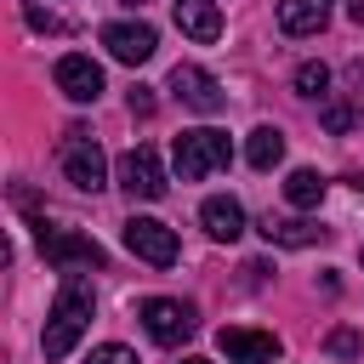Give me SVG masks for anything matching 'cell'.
I'll return each instance as SVG.
<instances>
[{"label":"cell","mask_w":364,"mask_h":364,"mask_svg":"<svg viewBox=\"0 0 364 364\" xmlns=\"http://www.w3.org/2000/svg\"><path fill=\"white\" fill-rule=\"evenodd\" d=\"M358 347H364V341H358L353 330H336V336H330V353H341V358H353Z\"/></svg>","instance_id":"44dd1931"},{"label":"cell","mask_w":364,"mask_h":364,"mask_svg":"<svg viewBox=\"0 0 364 364\" xmlns=\"http://www.w3.org/2000/svg\"><path fill=\"white\" fill-rule=\"evenodd\" d=\"M324 193H330V182H324L318 171H290V176H284V199H290L296 210H313Z\"/></svg>","instance_id":"e0dca14e"},{"label":"cell","mask_w":364,"mask_h":364,"mask_svg":"<svg viewBox=\"0 0 364 364\" xmlns=\"http://www.w3.org/2000/svg\"><path fill=\"white\" fill-rule=\"evenodd\" d=\"M91 307H97L91 284H85L80 273H63L57 301H51V313H46V336H40L46 358H68V353H74V341H80L85 324H91Z\"/></svg>","instance_id":"6da1fadb"},{"label":"cell","mask_w":364,"mask_h":364,"mask_svg":"<svg viewBox=\"0 0 364 364\" xmlns=\"http://www.w3.org/2000/svg\"><path fill=\"white\" fill-rule=\"evenodd\" d=\"M34 239H40V256L57 267V273H91V267H102V245L97 239H85V233H74V228H34Z\"/></svg>","instance_id":"3957f363"},{"label":"cell","mask_w":364,"mask_h":364,"mask_svg":"<svg viewBox=\"0 0 364 364\" xmlns=\"http://www.w3.org/2000/svg\"><path fill=\"white\" fill-rule=\"evenodd\" d=\"M330 6L336 0H279V28L284 34H318L330 23Z\"/></svg>","instance_id":"9a60e30c"},{"label":"cell","mask_w":364,"mask_h":364,"mask_svg":"<svg viewBox=\"0 0 364 364\" xmlns=\"http://www.w3.org/2000/svg\"><path fill=\"white\" fill-rule=\"evenodd\" d=\"M63 176H68L80 193H97V188L108 182V159H102V148H97V136H91L85 125H68V131H63Z\"/></svg>","instance_id":"277c9868"},{"label":"cell","mask_w":364,"mask_h":364,"mask_svg":"<svg viewBox=\"0 0 364 364\" xmlns=\"http://www.w3.org/2000/svg\"><path fill=\"white\" fill-rule=\"evenodd\" d=\"M23 11H28V23H34V28H46V34H63V17H57V11H46V6H34V0H23Z\"/></svg>","instance_id":"d6986e66"},{"label":"cell","mask_w":364,"mask_h":364,"mask_svg":"<svg viewBox=\"0 0 364 364\" xmlns=\"http://www.w3.org/2000/svg\"><path fill=\"white\" fill-rule=\"evenodd\" d=\"M125 102H131V114H154V91H148V85H131Z\"/></svg>","instance_id":"7402d4cb"},{"label":"cell","mask_w":364,"mask_h":364,"mask_svg":"<svg viewBox=\"0 0 364 364\" xmlns=\"http://www.w3.org/2000/svg\"><path fill=\"white\" fill-rule=\"evenodd\" d=\"M119 188L131 199H159L165 193V165H159V154L148 142H136V148L119 154Z\"/></svg>","instance_id":"52a82bcc"},{"label":"cell","mask_w":364,"mask_h":364,"mask_svg":"<svg viewBox=\"0 0 364 364\" xmlns=\"http://www.w3.org/2000/svg\"><path fill=\"white\" fill-rule=\"evenodd\" d=\"M245 159H250L256 171H273V165L284 159V131H279V125H256L250 142H245Z\"/></svg>","instance_id":"2e32d148"},{"label":"cell","mask_w":364,"mask_h":364,"mask_svg":"<svg viewBox=\"0 0 364 364\" xmlns=\"http://www.w3.org/2000/svg\"><path fill=\"white\" fill-rule=\"evenodd\" d=\"M324 125H330V131H347V125H353V114H347L341 102H330V108H324Z\"/></svg>","instance_id":"603a6c76"},{"label":"cell","mask_w":364,"mask_h":364,"mask_svg":"<svg viewBox=\"0 0 364 364\" xmlns=\"http://www.w3.org/2000/svg\"><path fill=\"white\" fill-rule=\"evenodd\" d=\"M216 347L228 364H273L279 358V336H267V330H222Z\"/></svg>","instance_id":"8fae6325"},{"label":"cell","mask_w":364,"mask_h":364,"mask_svg":"<svg viewBox=\"0 0 364 364\" xmlns=\"http://www.w3.org/2000/svg\"><path fill=\"white\" fill-rule=\"evenodd\" d=\"M102 46H108L114 63H131V68H136V63H148V57L159 51V34H154L148 23H108V28H102Z\"/></svg>","instance_id":"9c48e42d"},{"label":"cell","mask_w":364,"mask_h":364,"mask_svg":"<svg viewBox=\"0 0 364 364\" xmlns=\"http://www.w3.org/2000/svg\"><path fill=\"white\" fill-rule=\"evenodd\" d=\"M324 85H330V68L324 63H301L296 68V91L301 97H324Z\"/></svg>","instance_id":"ac0fdd59"},{"label":"cell","mask_w":364,"mask_h":364,"mask_svg":"<svg viewBox=\"0 0 364 364\" xmlns=\"http://www.w3.org/2000/svg\"><path fill=\"white\" fill-rule=\"evenodd\" d=\"M125 250L148 267H171L176 262V228H165L159 216H131L125 222Z\"/></svg>","instance_id":"8992f818"},{"label":"cell","mask_w":364,"mask_h":364,"mask_svg":"<svg viewBox=\"0 0 364 364\" xmlns=\"http://www.w3.org/2000/svg\"><path fill=\"white\" fill-rule=\"evenodd\" d=\"M347 17H353V23L364 28V0H347Z\"/></svg>","instance_id":"cb8c5ba5"},{"label":"cell","mask_w":364,"mask_h":364,"mask_svg":"<svg viewBox=\"0 0 364 364\" xmlns=\"http://www.w3.org/2000/svg\"><path fill=\"white\" fill-rule=\"evenodd\" d=\"M142 330H148L159 347H176V341H188V336L199 330V313H193L188 301H171V296H148V301H142Z\"/></svg>","instance_id":"5b68a950"},{"label":"cell","mask_w":364,"mask_h":364,"mask_svg":"<svg viewBox=\"0 0 364 364\" xmlns=\"http://www.w3.org/2000/svg\"><path fill=\"white\" fill-rule=\"evenodd\" d=\"M330 228H318V222H307V216H262V239L267 245H284V250H307V245H318Z\"/></svg>","instance_id":"4fadbf2b"},{"label":"cell","mask_w":364,"mask_h":364,"mask_svg":"<svg viewBox=\"0 0 364 364\" xmlns=\"http://www.w3.org/2000/svg\"><path fill=\"white\" fill-rule=\"evenodd\" d=\"M199 222H205V233H210V239L233 245V239L245 233V205H239V199H228V193H210V199L199 205Z\"/></svg>","instance_id":"7c38bea8"},{"label":"cell","mask_w":364,"mask_h":364,"mask_svg":"<svg viewBox=\"0 0 364 364\" xmlns=\"http://www.w3.org/2000/svg\"><path fill=\"white\" fill-rule=\"evenodd\" d=\"M57 91L68 102H97L102 97V68L85 51H68V57H57Z\"/></svg>","instance_id":"30bf717a"},{"label":"cell","mask_w":364,"mask_h":364,"mask_svg":"<svg viewBox=\"0 0 364 364\" xmlns=\"http://www.w3.org/2000/svg\"><path fill=\"white\" fill-rule=\"evenodd\" d=\"M176 28H182L188 40H199V46H210V40L222 34V11H216V0H176Z\"/></svg>","instance_id":"5bb4252c"},{"label":"cell","mask_w":364,"mask_h":364,"mask_svg":"<svg viewBox=\"0 0 364 364\" xmlns=\"http://www.w3.org/2000/svg\"><path fill=\"white\" fill-rule=\"evenodd\" d=\"M182 364H210V358H182Z\"/></svg>","instance_id":"484cf974"},{"label":"cell","mask_w":364,"mask_h":364,"mask_svg":"<svg viewBox=\"0 0 364 364\" xmlns=\"http://www.w3.org/2000/svg\"><path fill=\"white\" fill-rule=\"evenodd\" d=\"M119 6H131V11H142V6H148V0H119Z\"/></svg>","instance_id":"d4e9b609"},{"label":"cell","mask_w":364,"mask_h":364,"mask_svg":"<svg viewBox=\"0 0 364 364\" xmlns=\"http://www.w3.org/2000/svg\"><path fill=\"white\" fill-rule=\"evenodd\" d=\"M171 154H176V176H182V182H205V176L228 171V159H233V142H228V131H216V125H199V131H182Z\"/></svg>","instance_id":"7a4b0ae2"},{"label":"cell","mask_w":364,"mask_h":364,"mask_svg":"<svg viewBox=\"0 0 364 364\" xmlns=\"http://www.w3.org/2000/svg\"><path fill=\"white\" fill-rule=\"evenodd\" d=\"M85 364H136V353H131V347H119V341H108V347H97Z\"/></svg>","instance_id":"ffe728a7"},{"label":"cell","mask_w":364,"mask_h":364,"mask_svg":"<svg viewBox=\"0 0 364 364\" xmlns=\"http://www.w3.org/2000/svg\"><path fill=\"white\" fill-rule=\"evenodd\" d=\"M171 91H176L193 114H222V102H228V91L216 85V74H205L199 63H176V68H171Z\"/></svg>","instance_id":"ba28073f"}]
</instances>
